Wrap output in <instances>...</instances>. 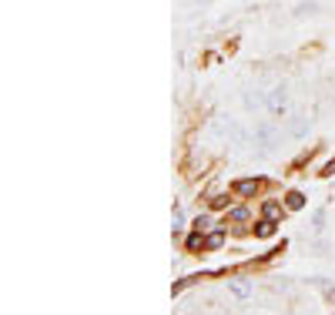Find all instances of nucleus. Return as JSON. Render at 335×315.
Masks as SVG:
<instances>
[{"instance_id": "nucleus-1", "label": "nucleus", "mask_w": 335, "mask_h": 315, "mask_svg": "<svg viewBox=\"0 0 335 315\" xmlns=\"http://www.w3.org/2000/svg\"><path fill=\"white\" fill-rule=\"evenodd\" d=\"M285 104H288V97H285V87H275V91L268 94V111L275 114V117H281V114H285Z\"/></svg>"}, {"instance_id": "nucleus-2", "label": "nucleus", "mask_w": 335, "mask_h": 315, "mask_svg": "<svg viewBox=\"0 0 335 315\" xmlns=\"http://www.w3.org/2000/svg\"><path fill=\"white\" fill-rule=\"evenodd\" d=\"M228 288H231V295H238V298H248V295H251V282H248V278H231V282H228Z\"/></svg>"}, {"instance_id": "nucleus-3", "label": "nucleus", "mask_w": 335, "mask_h": 315, "mask_svg": "<svg viewBox=\"0 0 335 315\" xmlns=\"http://www.w3.org/2000/svg\"><path fill=\"white\" fill-rule=\"evenodd\" d=\"M258 191V181L255 178H242V181H235V195H255Z\"/></svg>"}, {"instance_id": "nucleus-4", "label": "nucleus", "mask_w": 335, "mask_h": 315, "mask_svg": "<svg viewBox=\"0 0 335 315\" xmlns=\"http://www.w3.org/2000/svg\"><path fill=\"white\" fill-rule=\"evenodd\" d=\"M255 235H258V238H268V235H275V222H272V218H265V222L255 228Z\"/></svg>"}, {"instance_id": "nucleus-5", "label": "nucleus", "mask_w": 335, "mask_h": 315, "mask_svg": "<svg viewBox=\"0 0 335 315\" xmlns=\"http://www.w3.org/2000/svg\"><path fill=\"white\" fill-rule=\"evenodd\" d=\"M222 245H224V235H222V231H211V235L205 238V248H211V252H215V248H222Z\"/></svg>"}, {"instance_id": "nucleus-6", "label": "nucleus", "mask_w": 335, "mask_h": 315, "mask_svg": "<svg viewBox=\"0 0 335 315\" xmlns=\"http://www.w3.org/2000/svg\"><path fill=\"white\" fill-rule=\"evenodd\" d=\"M285 204H288L292 211H298V208H305V195H298V191H292V195L285 198Z\"/></svg>"}, {"instance_id": "nucleus-7", "label": "nucleus", "mask_w": 335, "mask_h": 315, "mask_svg": "<svg viewBox=\"0 0 335 315\" xmlns=\"http://www.w3.org/2000/svg\"><path fill=\"white\" fill-rule=\"evenodd\" d=\"M171 228H174V231H181V228H185V215H181V208H174V211H171Z\"/></svg>"}, {"instance_id": "nucleus-8", "label": "nucleus", "mask_w": 335, "mask_h": 315, "mask_svg": "<svg viewBox=\"0 0 335 315\" xmlns=\"http://www.w3.org/2000/svg\"><path fill=\"white\" fill-rule=\"evenodd\" d=\"M279 211H281V208H279L275 201H272V204H265V218H279Z\"/></svg>"}, {"instance_id": "nucleus-9", "label": "nucleus", "mask_w": 335, "mask_h": 315, "mask_svg": "<svg viewBox=\"0 0 335 315\" xmlns=\"http://www.w3.org/2000/svg\"><path fill=\"white\" fill-rule=\"evenodd\" d=\"M231 222H248V211H245V208H235V211H231Z\"/></svg>"}, {"instance_id": "nucleus-10", "label": "nucleus", "mask_w": 335, "mask_h": 315, "mask_svg": "<svg viewBox=\"0 0 335 315\" xmlns=\"http://www.w3.org/2000/svg\"><path fill=\"white\" fill-rule=\"evenodd\" d=\"M198 245H205V241H201V235H191V238H188V248H191V252H195Z\"/></svg>"}, {"instance_id": "nucleus-11", "label": "nucleus", "mask_w": 335, "mask_h": 315, "mask_svg": "<svg viewBox=\"0 0 335 315\" xmlns=\"http://www.w3.org/2000/svg\"><path fill=\"white\" fill-rule=\"evenodd\" d=\"M208 225H211V222H208V218H205V215H201V218H198V222H195V228H198V231H205V228H208Z\"/></svg>"}]
</instances>
